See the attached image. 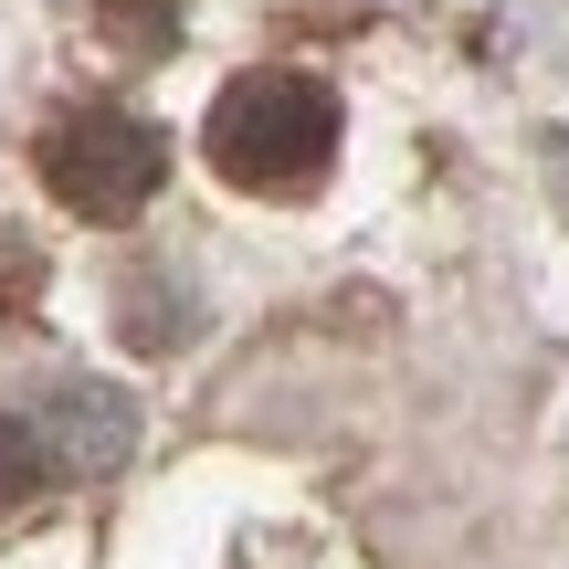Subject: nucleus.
<instances>
[{"instance_id":"7ed1b4c3","label":"nucleus","mask_w":569,"mask_h":569,"mask_svg":"<svg viewBox=\"0 0 569 569\" xmlns=\"http://www.w3.org/2000/svg\"><path fill=\"white\" fill-rule=\"evenodd\" d=\"M96 32L117 53H169L180 42V0H96Z\"/></svg>"},{"instance_id":"f03ea898","label":"nucleus","mask_w":569,"mask_h":569,"mask_svg":"<svg viewBox=\"0 0 569 569\" xmlns=\"http://www.w3.org/2000/svg\"><path fill=\"white\" fill-rule=\"evenodd\" d=\"M169 180V138L127 106H74V117L42 127V190H53L74 222H138Z\"/></svg>"},{"instance_id":"f257e3e1","label":"nucleus","mask_w":569,"mask_h":569,"mask_svg":"<svg viewBox=\"0 0 569 569\" xmlns=\"http://www.w3.org/2000/svg\"><path fill=\"white\" fill-rule=\"evenodd\" d=\"M201 159L232 190H264V201H306L338 159V96L317 74H232L201 117Z\"/></svg>"},{"instance_id":"20e7f679","label":"nucleus","mask_w":569,"mask_h":569,"mask_svg":"<svg viewBox=\"0 0 569 569\" xmlns=\"http://www.w3.org/2000/svg\"><path fill=\"white\" fill-rule=\"evenodd\" d=\"M42 475H53V443H42V422H0V507H32Z\"/></svg>"}]
</instances>
